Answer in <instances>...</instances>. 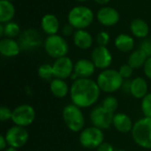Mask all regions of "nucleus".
Segmentation results:
<instances>
[{"label":"nucleus","instance_id":"1","mask_svg":"<svg viewBox=\"0 0 151 151\" xmlns=\"http://www.w3.org/2000/svg\"><path fill=\"white\" fill-rule=\"evenodd\" d=\"M101 89L96 81L90 78H79L70 88V96L73 104L80 108H88L99 99Z\"/></svg>","mask_w":151,"mask_h":151},{"label":"nucleus","instance_id":"2","mask_svg":"<svg viewBox=\"0 0 151 151\" xmlns=\"http://www.w3.org/2000/svg\"><path fill=\"white\" fill-rule=\"evenodd\" d=\"M134 142L146 150H151V118L144 117L137 120L132 130Z\"/></svg>","mask_w":151,"mask_h":151},{"label":"nucleus","instance_id":"3","mask_svg":"<svg viewBox=\"0 0 151 151\" xmlns=\"http://www.w3.org/2000/svg\"><path fill=\"white\" fill-rule=\"evenodd\" d=\"M96 82L102 91L105 93H113L122 88L124 79L119 71L106 69L99 73Z\"/></svg>","mask_w":151,"mask_h":151},{"label":"nucleus","instance_id":"4","mask_svg":"<svg viewBox=\"0 0 151 151\" xmlns=\"http://www.w3.org/2000/svg\"><path fill=\"white\" fill-rule=\"evenodd\" d=\"M63 119L69 130L73 133L81 132L85 126V118L80 107L75 104H68L63 109Z\"/></svg>","mask_w":151,"mask_h":151},{"label":"nucleus","instance_id":"5","mask_svg":"<svg viewBox=\"0 0 151 151\" xmlns=\"http://www.w3.org/2000/svg\"><path fill=\"white\" fill-rule=\"evenodd\" d=\"M68 22L77 30L85 29L89 27L94 20L92 10L87 6L80 5L73 7L68 13Z\"/></svg>","mask_w":151,"mask_h":151},{"label":"nucleus","instance_id":"6","mask_svg":"<svg viewBox=\"0 0 151 151\" xmlns=\"http://www.w3.org/2000/svg\"><path fill=\"white\" fill-rule=\"evenodd\" d=\"M44 49L50 57L57 59L66 56L69 46L63 36L58 35H51L46 38L44 42Z\"/></svg>","mask_w":151,"mask_h":151},{"label":"nucleus","instance_id":"7","mask_svg":"<svg viewBox=\"0 0 151 151\" xmlns=\"http://www.w3.org/2000/svg\"><path fill=\"white\" fill-rule=\"evenodd\" d=\"M104 134L103 130L94 126L83 129L81 132L79 137V141L81 146L88 150L97 149L103 142H104Z\"/></svg>","mask_w":151,"mask_h":151},{"label":"nucleus","instance_id":"8","mask_svg":"<svg viewBox=\"0 0 151 151\" xmlns=\"http://www.w3.org/2000/svg\"><path fill=\"white\" fill-rule=\"evenodd\" d=\"M35 111L34 107L29 104H21L17 106L12 111V121L15 126L28 127L35 119Z\"/></svg>","mask_w":151,"mask_h":151},{"label":"nucleus","instance_id":"9","mask_svg":"<svg viewBox=\"0 0 151 151\" xmlns=\"http://www.w3.org/2000/svg\"><path fill=\"white\" fill-rule=\"evenodd\" d=\"M114 113L108 111L102 105L94 108L90 113V120L94 127L105 130L113 124Z\"/></svg>","mask_w":151,"mask_h":151},{"label":"nucleus","instance_id":"10","mask_svg":"<svg viewBox=\"0 0 151 151\" xmlns=\"http://www.w3.org/2000/svg\"><path fill=\"white\" fill-rule=\"evenodd\" d=\"M4 136L7 141L8 146L19 149L23 147L27 142L29 134L25 127L13 126L7 130Z\"/></svg>","mask_w":151,"mask_h":151},{"label":"nucleus","instance_id":"11","mask_svg":"<svg viewBox=\"0 0 151 151\" xmlns=\"http://www.w3.org/2000/svg\"><path fill=\"white\" fill-rule=\"evenodd\" d=\"M54 77L65 80L73 73L74 70V64L73 63L72 59L66 56L57 58L52 65Z\"/></svg>","mask_w":151,"mask_h":151},{"label":"nucleus","instance_id":"12","mask_svg":"<svg viewBox=\"0 0 151 151\" xmlns=\"http://www.w3.org/2000/svg\"><path fill=\"white\" fill-rule=\"evenodd\" d=\"M91 60L96 68L106 70L112 63V55L106 46H98L93 50Z\"/></svg>","mask_w":151,"mask_h":151},{"label":"nucleus","instance_id":"13","mask_svg":"<svg viewBox=\"0 0 151 151\" xmlns=\"http://www.w3.org/2000/svg\"><path fill=\"white\" fill-rule=\"evenodd\" d=\"M19 43L22 50H34L38 48L42 44V39L40 34L35 29H28L24 31L19 40Z\"/></svg>","mask_w":151,"mask_h":151},{"label":"nucleus","instance_id":"14","mask_svg":"<svg viewBox=\"0 0 151 151\" xmlns=\"http://www.w3.org/2000/svg\"><path fill=\"white\" fill-rule=\"evenodd\" d=\"M97 20L105 27L115 26L119 20V13L113 7L104 6L98 10L96 13Z\"/></svg>","mask_w":151,"mask_h":151},{"label":"nucleus","instance_id":"15","mask_svg":"<svg viewBox=\"0 0 151 151\" xmlns=\"http://www.w3.org/2000/svg\"><path fill=\"white\" fill-rule=\"evenodd\" d=\"M96 68L92 60L81 58L74 64L73 73L79 78H89L94 74Z\"/></svg>","mask_w":151,"mask_h":151},{"label":"nucleus","instance_id":"16","mask_svg":"<svg viewBox=\"0 0 151 151\" xmlns=\"http://www.w3.org/2000/svg\"><path fill=\"white\" fill-rule=\"evenodd\" d=\"M20 45L12 38H4L0 42V53L6 58L16 57L20 52Z\"/></svg>","mask_w":151,"mask_h":151},{"label":"nucleus","instance_id":"17","mask_svg":"<svg viewBox=\"0 0 151 151\" xmlns=\"http://www.w3.org/2000/svg\"><path fill=\"white\" fill-rule=\"evenodd\" d=\"M116 130L122 134H127L132 132L134 123L131 118L126 113H117L113 118V124Z\"/></svg>","mask_w":151,"mask_h":151},{"label":"nucleus","instance_id":"18","mask_svg":"<svg viewBox=\"0 0 151 151\" xmlns=\"http://www.w3.org/2000/svg\"><path fill=\"white\" fill-rule=\"evenodd\" d=\"M73 42L79 49L88 50L93 44V37L87 30L79 29L73 34Z\"/></svg>","mask_w":151,"mask_h":151},{"label":"nucleus","instance_id":"19","mask_svg":"<svg viewBox=\"0 0 151 151\" xmlns=\"http://www.w3.org/2000/svg\"><path fill=\"white\" fill-rule=\"evenodd\" d=\"M148 83L145 79L142 77H136L132 80L130 94L134 97L137 99H142L148 94Z\"/></svg>","mask_w":151,"mask_h":151},{"label":"nucleus","instance_id":"20","mask_svg":"<svg viewBox=\"0 0 151 151\" xmlns=\"http://www.w3.org/2000/svg\"><path fill=\"white\" fill-rule=\"evenodd\" d=\"M41 26L44 33L48 34L49 35H56L59 28V21L54 14L47 13L42 17Z\"/></svg>","mask_w":151,"mask_h":151},{"label":"nucleus","instance_id":"21","mask_svg":"<svg viewBox=\"0 0 151 151\" xmlns=\"http://www.w3.org/2000/svg\"><path fill=\"white\" fill-rule=\"evenodd\" d=\"M50 89L52 95L58 98H64L70 92L67 83L64 80L58 78H54L50 81Z\"/></svg>","mask_w":151,"mask_h":151},{"label":"nucleus","instance_id":"22","mask_svg":"<svg viewBox=\"0 0 151 151\" xmlns=\"http://www.w3.org/2000/svg\"><path fill=\"white\" fill-rule=\"evenodd\" d=\"M132 34L138 38H145L150 33L148 23L142 19H134L130 25Z\"/></svg>","mask_w":151,"mask_h":151},{"label":"nucleus","instance_id":"23","mask_svg":"<svg viewBox=\"0 0 151 151\" xmlns=\"http://www.w3.org/2000/svg\"><path fill=\"white\" fill-rule=\"evenodd\" d=\"M15 15V7L9 0H0V22H10Z\"/></svg>","mask_w":151,"mask_h":151},{"label":"nucleus","instance_id":"24","mask_svg":"<svg viewBox=\"0 0 151 151\" xmlns=\"http://www.w3.org/2000/svg\"><path fill=\"white\" fill-rule=\"evenodd\" d=\"M115 46L121 52H129L134 47V40L127 34H121L115 39Z\"/></svg>","mask_w":151,"mask_h":151},{"label":"nucleus","instance_id":"25","mask_svg":"<svg viewBox=\"0 0 151 151\" xmlns=\"http://www.w3.org/2000/svg\"><path fill=\"white\" fill-rule=\"evenodd\" d=\"M147 59H148L147 54L142 49H138L130 54L127 64L134 69H138L141 68L142 66H144Z\"/></svg>","mask_w":151,"mask_h":151},{"label":"nucleus","instance_id":"26","mask_svg":"<svg viewBox=\"0 0 151 151\" xmlns=\"http://www.w3.org/2000/svg\"><path fill=\"white\" fill-rule=\"evenodd\" d=\"M38 75L41 79L46 81H51L54 77L53 67L50 64H43L38 68Z\"/></svg>","mask_w":151,"mask_h":151},{"label":"nucleus","instance_id":"27","mask_svg":"<svg viewBox=\"0 0 151 151\" xmlns=\"http://www.w3.org/2000/svg\"><path fill=\"white\" fill-rule=\"evenodd\" d=\"M4 27V35L6 36V38L12 39V38L18 36L20 33L19 26L17 23L12 22V21L5 23Z\"/></svg>","mask_w":151,"mask_h":151},{"label":"nucleus","instance_id":"28","mask_svg":"<svg viewBox=\"0 0 151 151\" xmlns=\"http://www.w3.org/2000/svg\"><path fill=\"white\" fill-rule=\"evenodd\" d=\"M102 106L114 113L119 107V102L116 97H114L112 96H109L104 99Z\"/></svg>","mask_w":151,"mask_h":151},{"label":"nucleus","instance_id":"29","mask_svg":"<svg viewBox=\"0 0 151 151\" xmlns=\"http://www.w3.org/2000/svg\"><path fill=\"white\" fill-rule=\"evenodd\" d=\"M142 111L144 117L151 118V93H148L142 101Z\"/></svg>","mask_w":151,"mask_h":151},{"label":"nucleus","instance_id":"30","mask_svg":"<svg viewBox=\"0 0 151 151\" xmlns=\"http://www.w3.org/2000/svg\"><path fill=\"white\" fill-rule=\"evenodd\" d=\"M119 73H120V75L122 76L123 79L128 80V79L133 75L134 68L131 67L128 64H125V65H122L119 67Z\"/></svg>","mask_w":151,"mask_h":151},{"label":"nucleus","instance_id":"31","mask_svg":"<svg viewBox=\"0 0 151 151\" xmlns=\"http://www.w3.org/2000/svg\"><path fill=\"white\" fill-rule=\"evenodd\" d=\"M12 111L10 108H8L7 106H2L0 108V119L2 122L12 119Z\"/></svg>","mask_w":151,"mask_h":151},{"label":"nucleus","instance_id":"32","mask_svg":"<svg viewBox=\"0 0 151 151\" xmlns=\"http://www.w3.org/2000/svg\"><path fill=\"white\" fill-rule=\"evenodd\" d=\"M96 41L99 46H106L110 42V35L105 31H101L97 35Z\"/></svg>","mask_w":151,"mask_h":151},{"label":"nucleus","instance_id":"33","mask_svg":"<svg viewBox=\"0 0 151 151\" xmlns=\"http://www.w3.org/2000/svg\"><path fill=\"white\" fill-rule=\"evenodd\" d=\"M148 56V58L151 57V38L150 39H146L144 40L142 44H141V48Z\"/></svg>","mask_w":151,"mask_h":151},{"label":"nucleus","instance_id":"34","mask_svg":"<svg viewBox=\"0 0 151 151\" xmlns=\"http://www.w3.org/2000/svg\"><path fill=\"white\" fill-rule=\"evenodd\" d=\"M143 70H144V73L147 76V78L151 80V57L148 58V59L146 60L145 65L143 66Z\"/></svg>","mask_w":151,"mask_h":151},{"label":"nucleus","instance_id":"35","mask_svg":"<svg viewBox=\"0 0 151 151\" xmlns=\"http://www.w3.org/2000/svg\"><path fill=\"white\" fill-rule=\"evenodd\" d=\"M73 28L74 27L72 25H70L69 23L66 24V25H65L62 27V35L64 36H69V35H71L73 34Z\"/></svg>","mask_w":151,"mask_h":151},{"label":"nucleus","instance_id":"36","mask_svg":"<svg viewBox=\"0 0 151 151\" xmlns=\"http://www.w3.org/2000/svg\"><path fill=\"white\" fill-rule=\"evenodd\" d=\"M96 151H115L113 146L109 142H103L97 149Z\"/></svg>","mask_w":151,"mask_h":151},{"label":"nucleus","instance_id":"37","mask_svg":"<svg viewBox=\"0 0 151 151\" xmlns=\"http://www.w3.org/2000/svg\"><path fill=\"white\" fill-rule=\"evenodd\" d=\"M131 82H132V81L127 80V81H124L123 85H122V88L124 89V91L127 93H129V94H130V90H131Z\"/></svg>","mask_w":151,"mask_h":151},{"label":"nucleus","instance_id":"38","mask_svg":"<svg viewBox=\"0 0 151 151\" xmlns=\"http://www.w3.org/2000/svg\"><path fill=\"white\" fill-rule=\"evenodd\" d=\"M7 145H8V143H7V141L5 139V136L0 135V150L4 151L7 148Z\"/></svg>","mask_w":151,"mask_h":151},{"label":"nucleus","instance_id":"39","mask_svg":"<svg viewBox=\"0 0 151 151\" xmlns=\"http://www.w3.org/2000/svg\"><path fill=\"white\" fill-rule=\"evenodd\" d=\"M94 1L96 3H97L98 4H101V5H104L110 2V0H94Z\"/></svg>","mask_w":151,"mask_h":151},{"label":"nucleus","instance_id":"40","mask_svg":"<svg viewBox=\"0 0 151 151\" xmlns=\"http://www.w3.org/2000/svg\"><path fill=\"white\" fill-rule=\"evenodd\" d=\"M3 35H4V25L1 23L0 24V36L2 37Z\"/></svg>","mask_w":151,"mask_h":151},{"label":"nucleus","instance_id":"41","mask_svg":"<svg viewBox=\"0 0 151 151\" xmlns=\"http://www.w3.org/2000/svg\"><path fill=\"white\" fill-rule=\"evenodd\" d=\"M4 151H18L17 150V149H15V148H13V147H8V148H6L5 150Z\"/></svg>","mask_w":151,"mask_h":151},{"label":"nucleus","instance_id":"42","mask_svg":"<svg viewBox=\"0 0 151 151\" xmlns=\"http://www.w3.org/2000/svg\"><path fill=\"white\" fill-rule=\"evenodd\" d=\"M77 1H79V2H85V1H88V0H77Z\"/></svg>","mask_w":151,"mask_h":151},{"label":"nucleus","instance_id":"43","mask_svg":"<svg viewBox=\"0 0 151 151\" xmlns=\"http://www.w3.org/2000/svg\"><path fill=\"white\" fill-rule=\"evenodd\" d=\"M115 151H125V150H115Z\"/></svg>","mask_w":151,"mask_h":151},{"label":"nucleus","instance_id":"44","mask_svg":"<svg viewBox=\"0 0 151 151\" xmlns=\"http://www.w3.org/2000/svg\"><path fill=\"white\" fill-rule=\"evenodd\" d=\"M9 1H11V0H9Z\"/></svg>","mask_w":151,"mask_h":151}]
</instances>
